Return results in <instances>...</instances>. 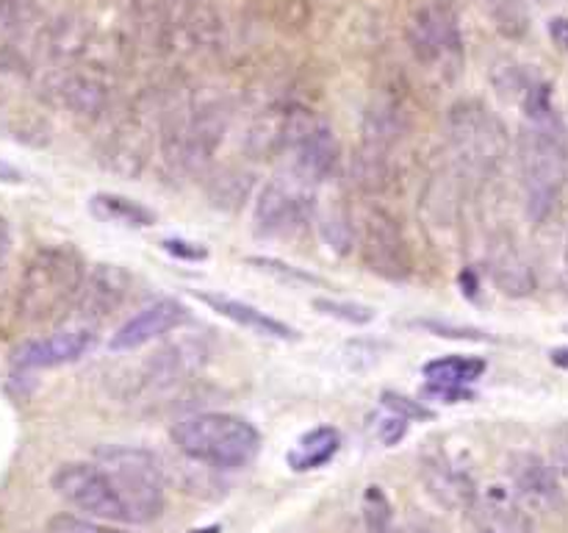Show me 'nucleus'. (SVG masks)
<instances>
[{"instance_id": "nucleus-9", "label": "nucleus", "mask_w": 568, "mask_h": 533, "mask_svg": "<svg viewBox=\"0 0 568 533\" xmlns=\"http://www.w3.org/2000/svg\"><path fill=\"white\" fill-rule=\"evenodd\" d=\"M358 242L364 264L375 275L386 278V281H405L414 270L408 239L386 209H369L364 225H361Z\"/></svg>"}, {"instance_id": "nucleus-38", "label": "nucleus", "mask_w": 568, "mask_h": 533, "mask_svg": "<svg viewBox=\"0 0 568 533\" xmlns=\"http://www.w3.org/2000/svg\"><path fill=\"white\" fill-rule=\"evenodd\" d=\"M9 253H11V228H9V220L0 214V275H3Z\"/></svg>"}, {"instance_id": "nucleus-5", "label": "nucleus", "mask_w": 568, "mask_h": 533, "mask_svg": "<svg viewBox=\"0 0 568 533\" xmlns=\"http://www.w3.org/2000/svg\"><path fill=\"white\" fill-rule=\"evenodd\" d=\"M98 459L120 494L128 522L144 525L159 520L166 505L164 472L159 459L144 447H105L100 450Z\"/></svg>"}, {"instance_id": "nucleus-19", "label": "nucleus", "mask_w": 568, "mask_h": 533, "mask_svg": "<svg viewBox=\"0 0 568 533\" xmlns=\"http://www.w3.org/2000/svg\"><path fill=\"white\" fill-rule=\"evenodd\" d=\"M42 28L39 0H0V61H9L11 67L22 64V42H39Z\"/></svg>"}, {"instance_id": "nucleus-39", "label": "nucleus", "mask_w": 568, "mask_h": 533, "mask_svg": "<svg viewBox=\"0 0 568 533\" xmlns=\"http://www.w3.org/2000/svg\"><path fill=\"white\" fill-rule=\"evenodd\" d=\"M197 3H200V0H166V11H170V22L178 20V17H183V14H186V11H192Z\"/></svg>"}, {"instance_id": "nucleus-26", "label": "nucleus", "mask_w": 568, "mask_h": 533, "mask_svg": "<svg viewBox=\"0 0 568 533\" xmlns=\"http://www.w3.org/2000/svg\"><path fill=\"white\" fill-rule=\"evenodd\" d=\"M247 261L253 266H258L261 272H266V275H272V278H277L281 283H286V286H322L320 275L300 270V266H294V264H286V261H281V259H270V255H250Z\"/></svg>"}, {"instance_id": "nucleus-33", "label": "nucleus", "mask_w": 568, "mask_h": 533, "mask_svg": "<svg viewBox=\"0 0 568 533\" xmlns=\"http://www.w3.org/2000/svg\"><path fill=\"white\" fill-rule=\"evenodd\" d=\"M422 325L425 331L436 333V336H449V339H469V342H488V333L480 331V328H471V325H453V322H438V320H422L416 322Z\"/></svg>"}, {"instance_id": "nucleus-16", "label": "nucleus", "mask_w": 568, "mask_h": 533, "mask_svg": "<svg viewBox=\"0 0 568 533\" xmlns=\"http://www.w3.org/2000/svg\"><path fill=\"white\" fill-rule=\"evenodd\" d=\"M48 89L64 109L83 120L100 117L109 103V83L100 76V67H89V70L59 67L48 76Z\"/></svg>"}, {"instance_id": "nucleus-3", "label": "nucleus", "mask_w": 568, "mask_h": 533, "mask_svg": "<svg viewBox=\"0 0 568 533\" xmlns=\"http://www.w3.org/2000/svg\"><path fill=\"white\" fill-rule=\"evenodd\" d=\"M172 442L186 459L216 470H242L255 461L261 433L250 420L225 411H203L183 416L170 431Z\"/></svg>"}, {"instance_id": "nucleus-36", "label": "nucleus", "mask_w": 568, "mask_h": 533, "mask_svg": "<svg viewBox=\"0 0 568 533\" xmlns=\"http://www.w3.org/2000/svg\"><path fill=\"white\" fill-rule=\"evenodd\" d=\"M552 459H555V470L568 477V422L564 428H558V433H555Z\"/></svg>"}, {"instance_id": "nucleus-13", "label": "nucleus", "mask_w": 568, "mask_h": 533, "mask_svg": "<svg viewBox=\"0 0 568 533\" xmlns=\"http://www.w3.org/2000/svg\"><path fill=\"white\" fill-rule=\"evenodd\" d=\"M94 344H98V328L72 325L50 333V336L22 342L11 353V364L17 370H53V366H64L83 359Z\"/></svg>"}, {"instance_id": "nucleus-10", "label": "nucleus", "mask_w": 568, "mask_h": 533, "mask_svg": "<svg viewBox=\"0 0 568 533\" xmlns=\"http://www.w3.org/2000/svg\"><path fill=\"white\" fill-rule=\"evenodd\" d=\"M314 189L294 175H281L261 189L255 200V231L264 237H283L305 225L314 209Z\"/></svg>"}, {"instance_id": "nucleus-41", "label": "nucleus", "mask_w": 568, "mask_h": 533, "mask_svg": "<svg viewBox=\"0 0 568 533\" xmlns=\"http://www.w3.org/2000/svg\"><path fill=\"white\" fill-rule=\"evenodd\" d=\"M480 533H508V531H497V527H477Z\"/></svg>"}, {"instance_id": "nucleus-42", "label": "nucleus", "mask_w": 568, "mask_h": 533, "mask_svg": "<svg viewBox=\"0 0 568 533\" xmlns=\"http://www.w3.org/2000/svg\"><path fill=\"white\" fill-rule=\"evenodd\" d=\"M566 275H568V239H566Z\"/></svg>"}, {"instance_id": "nucleus-21", "label": "nucleus", "mask_w": 568, "mask_h": 533, "mask_svg": "<svg viewBox=\"0 0 568 533\" xmlns=\"http://www.w3.org/2000/svg\"><path fill=\"white\" fill-rule=\"evenodd\" d=\"M197 298L203 300L209 309H214L220 316H225V320H231V322H236V325L247 328V331L258 333V336L283 339V342H297V339H300V333L294 331L292 325L275 320V316H270L266 311L255 309V305L244 303V300L225 298V294H211V292H200Z\"/></svg>"}, {"instance_id": "nucleus-8", "label": "nucleus", "mask_w": 568, "mask_h": 533, "mask_svg": "<svg viewBox=\"0 0 568 533\" xmlns=\"http://www.w3.org/2000/svg\"><path fill=\"white\" fill-rule=\"evenodd\" d=\"M50 486L64 503L83 511L92 520L128 522L120 494H116L114 483H111V477L105 475L100 464H87V461L61 464L50 477Z\"/></svg>"}, {"instance_id": "nucleus-27", "label": "nucleus", "mask_w": 568, "mask_h": 533, "mask_svg": "<svg viewBox=\"0 0 568 533\" xmlns=\"http://www.w3.org/2000/svg\"><path fill=\"white\" fill-rule=\"evenodd\" d=\"M314 309L320 314L333 316L338 322H347V325H369L375 320V309L364 303H349V300H331V298H316Z\"/></svg>"}, {"instance_id": "nucleus-12", "label": "nucleus", "mask_w": 568, "mask_h": 533, "mask_svg": "<svg viewBox=\"0 0 568 533\" xmlns=\"http://www.w3.org/2000/svg\"><path fill=\"white\" fill-rule=\"evenodd\" d=\"M209 361V344L203 336H178L144 361V386L150 392H172L192 381Z\"/></svg>"}, {"instance_id": "nucleus-18", "label": "nucleus", "mask_w": 568, "mask_h": 533, "mask_svg": "<svg viewBox=\"0 0 568 533\" xmlns=\"http://www.w3.org/2000/svg\"><path fill=\"white\" fill-rule=\"evenodd\" d=\"M408 128V111L397 98L372 100L364 114V125H361V150L392 159V150L403 142Z\"/></svg>"}, {"instance_id": "nucleus-29", "label": "nucleus", "mask_w": 568, "mask_h": 533, "mask_svg": "<svg viewBox=\"0 0 568 533\" xmlns=\"http://www.w3.org/2000/svg\"><path fill=\"white\" fill-rule=\"evenodd\" d=\"M491 3L494 22H497V28L505 37H521L530 28L525 0H491Z\"/></svg>"}, {"instance_id": "nucleus-35", "label": "nucleus", "mask_w": 568, "mask_h": 533, "mask_svg": "<svg viewBox=\"0 0 568 533\" xmlns=\"http://www.w3.org/2000/svg\"><path fill=\"white\" fill-rule=\"evenodd\" d=\"M405 431H408V420H403V416L392 414V411H388L386 420H383L381 425H377V436H381L383 444H397L399 439L405 436Z\"/></svg>"}, {"instance_id": "nucleus-14", "label": "nucleus", "mask_w": 568, "mask_h": 533, "mask_svg": "<svg viewBox=\"0 0 568 533\" xmlns=\"http://www.w3.org/2000/svg\"><path fill=\"white\" fill-rule=\"evenodd\" d=\"M131 294V275L120 264H94L87 272L81 298L75 303L78 325L98 328L100 322L109 320Z\"/></svg>"}, {"instance_id": "nucleus-25", "label": "nucleus", "mask_w": 568, "mask_h": 533, "mask_svg": "<svg viewBox=\"0 0 568 533\" xmlns=\"http://www.w3.org/2000/svg\"><path fill=\"white\" fill-rule=\"evenodd\" d=\"M148 125H142L139 120H128L125 125L116 128L114 144H111V159H114L116 170L136 175L142 170L144 159H148Z\"/></svg>"}, {"instance_id": "nucleus-6", "label": "nucleus", "mask_w": 568, "mask_h": 533, "mask_svg": "<svg viewBox=\"0 0 568 533\" xmlns=\"http://www.w3.org/2000/svg\"><path fill=\"white\" fill-rule=\"evenodd\" d=\"M281 155L288 161V175L314 189L336 172L342 150H338L336 131L325 117L300 105H286Z\"/></svg>"}, {"instance_id": "nucleus-22", "label": "nucleus", "mask_w": 568, "mask_h": 533, "mask_svg": "<svg viewBox=\"0 0 568 533\" xmlns=\"http://www.w3.org/2000/svg\"><path fill=\"white\" fill-rule=\"evenodd\" d=\"M338 450H342V433H338V428L320 425L305 433V436H300V442L288 453V466L297 472L320 470L327 461H333V455Z\"/></svg>"}, {"instance_id": "nucleus-30", "label": "nucleus", "mask_w": 568, "mask_h": 533, "mask_svg": "<svg viewBox=\"0 0 568 533\" xmlns=\"http://www.w3.org/2000/svg\"><path fill=\"white\" fill-rule=\"evenodd\" d=\"M322 237L327 239V244H331L333 250H338V253H347L355 242V228H353V222H349L347 211H342V209L331 211V214L322 220Z\"/></svg>"}, {"instance_id": "nucleus-37", "label": "nucleus", "mask_w": 568, "mask_h": 533, "mask_svg": "<svg viewBox=\"0 0 568 533\" xmlns=\"http://www.w3.org/2000/svg\"><path fill=\"white\" fill-rule=\"evenodd\" d=\"M549 37L555 39V44H558L560 50L568 53V17H555V20L549 22Z\"/></svg>"}, {"instance_id": "nucleus-1", "label": "nucleus", "mask_w": 568, "mask_h": 533, "mask_svg": "<svg viewBox=\"0 0 568 533\" xmlns=\"http://www.w3.org/2000/svg\"><path fill=\"white\" fill-rule=\"evenodd\" d=\"M87 264L70 244H42L28 255L14 294V311L28 325H42L75 309Z\"/></svg>"}, {"instance_id": "nucleus-15", "label": "nucleus", "mask_w": 568, "mask_h": 533, "mask_svg": "<svg viewBox=\"0 0 568 533\" xmlns=\"http://www.w3.org/2000/svg\"><path fill=\"white\" fill-rule=\"evenodd\" d=\"M189 322V309L175 298H164L150 303L148 309H142L139 314H133L131 320L122 322L116 328L114 336L109 339V348L114 353H128V350H136L150 344L153 339L166 336V333L178 331Z\"/></svg>"}, {"instance_id": "nucleus-32", "label": "nucleus", "mask_w": 568, "mask_h": 533, "mask_svg": "<svg viewBox=\"0 0 568 533\" xmlns=\"http://www.w3.org/2000/svg\"><path fill=\"white\" fill-rule=\"evenodd\" d=\"M383 409L392 411V414L403 416V420H433V411L427 409L422 400L408 398V394L399 392H383Z\"/></svg>"}, {"instance_id": "nucleus-40", "label": "nucleus", "mask_w": 568, "mask_h": 533, "mask_svg": "<svg viewBox=\"0 0 568 533\" xmlns=\"http://www.w3.org/2000/svg\"><path fill=\"white\" fill-rule=\"evenodd\" d=\"M552 361L558 366H566L568 370V348H558V350H552Z\"/></svg>"}, {"instance_id": "nucleus-2", "label": "nucleus", "mask_w": 568, "mask_h": 533, "mask_svg": "<svg viewBox=\"0 0 568 533\" xmlns=\"http://www.w3.org/2000/svg\"><path fill=\"white\" fill-rule=\"evenodd\" d=\"M516 153L527 217L541 225L558 211L568 181V144L560 120L525 122Z\"/></svg>"}, {"instance_id": "nucleus-4", "label": "nucleus", "mask_w": 568, "mask_h": 533, "mask_svg": "<svg viewBox=\"0 0 568 533\" xmlns=\"http://www.w3.org/2000/svg\"><path fill=\"white\" fill-rule=\"evenodd\" d=\"M447 144L455 172L471 181H483L503 164L510 137L491 105L466 98L447 111Z\"/></svg>"}, {"instance_id": "nucleus-28", "label": "nucleus", "mask_w": 568, "mask_h": 533, "mask_svg": "<svg viewBox=\"0 0 568 533\" xmlns=\"http://www.w3.org/2000/svg\"><path fill=\"white\" fill-rule=\"evenodd\" d=\"M364 520L369 533H392L394 511L386 492L381 486H366L364 492Z\"/></svg>"}, {"instance_id": "nucleus-11", "label": "nucleus", "mask_w": 568, "mask_h": 533, "mask_svg": "<svg viewBox=\"0 0 568 533\" xmlns=\"http://www.w3.org/2000/svg\"><path fill=\"white\" fill-rule=\"evenodd\" d=\"M510 492L530 514H555L564 509L566 497L560 489L558 470L544 455L519 450L508 459Z\"/></svg>"}, {"instance_id": "nucleus-34", "label": "nucleus", "mask_w": 568, "mask_h": 533, "mask_svg": "<svg viewBox=\"0 0 568 533\" xmlns=\"http://www.w3.org/2000/svg\"><path fill=\"white\" fill-rule=\"evenodd\" d=\"M161 248H164L170 255H175V259H183V261H203L205 255H209V250H205L203 244L186 242V239H164Z\"/></svg>"}, {"instance_id": "nucleus-20", "label": "nucleus", "mask_w": 568, "mask_h": 533, "mask_svg": "<svg viewBox=\"0 0 568 533\" xmlns=\"http://www.w3.org/2000/svg\"><path fill=\"white\" fill-rule=\"evenodd\" d=\"M422 477H425L427 492H430L438 503L447 505V509H475V481H471L469 472L460 470L458 464H453L444 453L425 455V461H422Z\"/></svg>"}, {"instance_id": "nucleus-23", "label": "nucleus", "mask_w": 568, "mask_h": 533, "mask_svg": "<svg viewBox=\"0 0 568 533\" xmlns=\"http://www.w3.org/2000/svg\"><path fill=\"white\" fill-rule=\"evenodd\" d=\"M89 209L98 220L111 222L120 228H150L155 222V211L142 205L139 200L125 198L116 192H98L89 200Z\"/></svg>"}, {"instance_id": "nucleus-31", "label": "nucleus", "mask_w": 568, "mask_h": 533, "mask_svg": "<svg viewBox=\"0 0 568 533\" xmlns=\"http://www.w3.org/2000/svg\"><path fill=\"white\" fill-rule=\"evenodd\" d=\"M48 533H125V531H120V527H111L109 522L92 520V516L55 514V516H50Z\"/></svg>"}, {"instance_id": "nucleus-7", "label": "nucleus", "mask_w": 568, "mask_h": 533, "mask_svg": "<svg viewBox=\"0 0 568 533\" xmlns=\"http://www.w3.org/2000/svg\"><path fill=\"white\" fill-rule=\"evenodd\" d=\"M410 53L416 61L438 72L455 70L464 61V37H460L458 17L447 3H425L410 14L405 26Z\"/></svg>"}, {"instance_id": "nucleus-17", "label": "nucleus", "mask_w": 568, "mask_h": 533, "mask_svg": "<svg viewBox=\"0 0 568 533\" xmlns=\"http://www.w3.org/2000/svg\"><path fill=\"white\" fill-rule=\"evenodd\" d=\"M488 272H491L499 292L508 294V298H527V294L536 292L532 264L508 231L494 233L491 242H488Z\"/></svg>"}, {"instance_id": "nucleus-24", "label": "nucleus", "mask_w": 568, "mask_h": 533, "mask_svg": "<svg viewBox=\"0 0 568 533\" xmlns=\"http://www.w3.org/2000/svg\"><path fill=\"white\" fill-rule=\"evenodd\" d=\"M486 370L488 364L480 355H447V359H436L425 364V378L430 386L469 389L471 383L480 381Z\"/></svg>"}]
</instances>
